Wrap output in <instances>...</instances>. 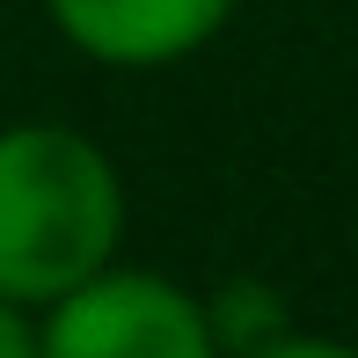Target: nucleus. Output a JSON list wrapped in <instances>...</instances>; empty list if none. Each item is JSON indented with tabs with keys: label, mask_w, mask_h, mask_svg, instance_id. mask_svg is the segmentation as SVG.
<instances>
[{
	"label": "nucleus",
	"mask_w": 358,
	"mask_h": 358,
	"mask_svg": "<svg viewBox=\"0 0 358 358\" xmlns=\"http://www.w3.org/2000/svg\"><path fill=\"white\" fill-rule=\"evenodd\" d=\"M241 358H358V351L351 344H329V336H271V344H256Z\"/></svg>",
	"instance_id": "obj_4"
},
{
	"label": "nucleus",
	"mask_w": 358,
	"mask_h": 358,
	"mask_svg": "<svg viewBox=\"0 0 358 358\" xmlns=\"http://www.w3.org/2000/svg\"><path fill=\"white\" fill-rule=\"evenodd\" d=\"M124 234V183L73 124L0 132V300L52 307L110 271Z\"/></svg>",
	"instance_id": "obj_1"
},
{
	"label": "nucleus",
	"mask_w": 358,
	"mask_h": 358,
	"mask_svg": "<svg viewBox=\"0 0 358 358\" xmlns=\"http://www.w3.org/2000/svg\"><path fill=\"white\" fill-rule=\"evenodd\" d=\"M44 358H220L213 307L154 271H95L66 300H52L37 329Z\"/></svg>",
	"instance_id": "obj_2"
},
{
	"label": "nucleus",
	"mask_w": 358,
	"mask_h": 358,
	"mask_svg": "<svg viewBox=\"0 0 358 358\" xmlns=\"http://www.w3.org/2000/svg\"><path fill=\"white\" fill-rule=\"evenodd\" d=\"M0 358H44L37 329L22 322V307H15V300H0Z\"/></svg>",
	"instance_id": "obj_5"
},
{
	"label": "nucleus",
	"mask_w": 358,
	"mask_h": 358,
	"mask_svg": "<svg viewBox=\"0 0 358 358\" xmlns=\"http://www.w3.org/2000/svg\"><path fill=\"white\" fill-rule=\"evenodd\" d=\"M59 37L103 66H169L220 37L234 0H44Z\"/></svg>",
	"instance_id": "obj_3"
}]
</instances>
